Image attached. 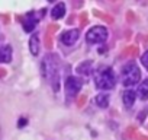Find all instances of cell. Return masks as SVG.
Here are the masks:
<instances>
[{"instance_id":"cell-1","label":"cell","mask_w":148,"mask_h":140,"mask_svg":"<svg viewBox=\"0 0 148 140\" xmlns=\"http://www.w3.org/2000/svg\"><path fill=\"white\" fill-rule=\"evenodd\" d=\"M58 58L52 54H48L42 61V75L44 78L52 85L54 91H58L60 73H58Z\"/></svg>"},{"instance_id":"cell-2","label":"cell","mask_w":148,"mask_h":140,"mask_svg":"<svg viewBox=\"0 0 148 140\" xmlns=\"http://www.w3.org/2000/svg\"><path fill=\"white\" fill-rule=\"evenodd\" d=\"M95 82H96V86L102 91H108V89H112L115 86V73L110 67H100L97 72H96V76H95Z\"/></svg>"},{"instance_id":"cell-3","label":"cell","mask_w":148,"mask_h":140,"mask_svg":"<svg viewBox=\"0 0 148 140\" xmlns=\"http://www.w3.org/2000/svg\"><path fill=\"white\" fill-rule=\"evenodd\" d=\"M139 78H141V72L135 61H129L128 64H125V67L122 70V78H121L123 86L136 85V82H139Z\"/></svg>"},{"instance_id":"cell-4","label":"cell","mask_w":148,"mask_h":140,"mask_svg":"<svg viewBox=\"0 0 148 140\" xmlns=\"http://www.w3.org/2000/svg\"><path fill=\"white\" fill-rule=\"evenodd\" d=\"M86 40H87V42H90V44L105 42V41L108 40V29H106L105 26H93L92 29L87 31Z\"/></svg>"},{"instance_id":"cell-5","label":"cell","mask_w":148,"mask_h":140,"mask_svg":"<svg viewBox=\"0 0 148 140\" xmlns=\"http://www.w3.org/2000/svg\"><path fill=\"white\" fill-rule=\"evenodd\" d=\"M80 89H82V80L79 78L71 76V78L67 79V82H65V92H67L68 98H74L79 94Z\"/></svg>"},{"instance_id":"cell-6","label":"cell","mask_w":148,"mask_h":140,"mask_svg":"<svg viewBox=\"0 0 148 140\" xmlns=\"http://www.w3.org/2000/svg\"><path fill=\"white\" fill-rule=\"evenodd\" d=\"M79 35H80L79 29H70V31H65L61 35V41L65 45H73V44H76V41L79 40Z\"/></svg>"},{"instance_id":"cell-7","label":"cell","mask_w":148,"mask_h":140,"mask_svg":"<svg viewBox=\"0 0 148 140\" xmlns=\"http://www.w3.org/2000/svg\"><path fill=\"white\" fill-rule=\"evenodd\" d=\"M36 24H38L36 16H35L34 13H28V15L25 16V19H23V29H25L26 32H32V31L35 29Z\"/></svg>"},{"instance_id":"cell-8","label":"cell","mask_w":148,"mask_h":140,"mask_svg":"<svg viewBox=\"0 0 148 140\" xmlns=\"http://www.w3.org/2000/svg\"><path fill=\"white\" fill-rule=\"evenodd\" d=\"M12 61V47L3 45L0 47V63H10Z\"/></svg>"},{"instance_id":"cell-9","label":"cell","mask_w":148,"mask_h":140,"mask_svg":"<svg viewBox=\"0 0 148 140\" xmlns=\"http://www.w3.org/2000/svg\"><path fill=\"white\" fill-rule=\"evenodd\" d=\"M29 48H31V53L34 55H36L39 53V37L38 34H34L29 40Z\"/></svg>"},{"instance_id":"cell-10","label":"cell","mask_w":148,"mask_h":140,"mask_svg":"<svg viewBox=\"0 0 148 140\" xmlns=\"http://www.w3.org/2000/svg\"><path fill=\"white\" fill-rule=\"evenodd\" d=\"M135 98H136V95H135V92H132V91H125V92H123V96H122V99H123V104H125L128 108L134 105V101H135Z\"/></svg>"},{"instance_id":"cell-11","label":"cell","mask_w":148,"mask_h":140,"mask_svg":"<svg viewBox=\"0 0 148 140\" xmlns=\"http://www.w3.org/2000/svg\"><path fill=\"white\" fill-rule=\"evenodd\" d=\"M64 13H65V6H64V3H58V5L54 6L51 15H52L54 19H60V18L64 16Z\"/></svg>"},{"instance_id":"cell-12","label":"cell","mask_w":148,"mask_h":140,"mask_svg":"<svg viewBox=\"0 0 148 140\" xmlns=\"http://www.w3.org/2000/svg\"><path fill=\"white\" fill-rule=\"evenodd\" d=\"M138 96L142 101H145L148 98V80H144L142 83H139V86H138Z\"/></svg>"},{"instance_id":"cell-13","label":"cell","mask_w":148,"mask_h":140,"mask_svg":"<svg viewBox=\"0 0 148 140\" xmlns=\"http://www.w3.org/2000/svg\"><path fill=\"white\" fill-rule=\"evenodd\" d=\"M77 72L79 73H82V75H90L92 73V63L90 61H84V63H82L79 67H77Z\"/></svg>"},{"instance_id":"cell-14","label":"cell","mask_w":148,"mask_h":140,"mask_svg":"<svg viewBox=\"0 0 148 140\" xmlns=\"http://www.w3.org/2000/svg\"><path fill=\"white\" fill-rule=\"evenodd\" d=\"M96 104L100 107V108H108L109 105V96L106 94H100L96 96Z\"/></svg>"},{"instance_id":"cell-15","label":"cell","mask_w":148,"mask_h":140,"mask_svg":"<svg viewBox=\"0 0 148 140\" xmlns=\"http://www.w3.org/2000/svg\"><path fill=\"white\" fill-rule=\"evenodd\" d=\"M141 61H142L144 67H147V69H148V51H145V53H144V55H142Z\"/></svg>"},{"instance_id":"cell-16","label":"cell","mask_w":148,"mask_h":140,"mask_svg":"<svg viewBox=\"0 0 148 140\" xmlns=\"http://www.w3.org/2000/svg\"><path fill=\"white\" fill-rule=\"evenodd\" d=\"M26 123H28V121H26V118H22V120H19V123H18V125H19V127H23V125H25Z\"/></svg>"},{"instance_id":"cell-17","label":"cell","mask_w":148,"mask_h":140,"mask_svg":"<svg viewBox=\"0 0 148 140\" xmlns=\"http://www.w3.org/2000/svg\"><path fill=\"white\" fill-rule=\"evenodd\" d=\"M48 2H51V3H52V2H55V0H48Z\"/></svg>"}]
</instances>
